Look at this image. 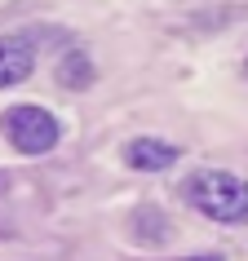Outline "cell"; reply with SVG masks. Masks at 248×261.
I'll return each instance as SVG.
<instances>
[{
	"instance_id": "cell-1",
	"label": "cell",
	"mask_w": 248,
	"mask_h": 261,
	"mask_svg": "<svg viewBox=\"0 0 248 261\" xmlns=\"http://www.w3.org/2000/svg\"><path fill=\"white\" fill-rule=\"evenodd\" d=\"M186 199H191L204 217L221 226H239L248 221V181L226 173V168H204L186 181Z\"/></svg>"
},
{
	"instance_id": "cell-2",
	"label": "cell",
	"mask_w": 248,
	"mask_h": 261,
	"mask_svg": "<svg viewBox=\"0 0 248 261\" xmlns=\"http://www.w3.org/2000/svg\"><path fill=\"white\" fill-rule=\"evenodd\" d=\"M0 128H5V138L14 142V151H22V155H49L58 146V133H62L54 115L44 107H31V102L9 107L0 115Z\"/></svg>"
},
{
	"instance_id": "cell-3",
	"label": "cell",
	"mask_w": 248,
	"mask_h": 261,
	"mask_svg": "<svg viewBox=\"0 0 248 261\" xmlns=\"http://www.w3.org/2000/svg\"><path fill=\"white\" fill-rule=\"evenodd\" d=\"M36 67V44L27 36H0V89L22 84Z\"/></svg>"
},
{
	"instance_id": "cell-4",
	"label": "cell",
	"mask_w": 248,
	"mask_h": 261,
	"mask_svg": "<svg viewBox=\"0 0 248 261\" xmlns=\"http://www.w3.org/2000/svg\"><path fill=\"white\" fill-rule=\"evenodd\" d=\"M124 164L142 168V173H160V168L178 164V146L164 142V138H133L124 146Z\"/></svg>"
},
{
	"instance_id": "cell-5",
	"label": "cell",
	"mask_w": 248,
	"mask_h": 261,
	"mask_svg": "<svg viewBox=\"0 0 248 261\" xmlns=\"http://www.w3.org/2000/svg\"><path fill=\"white\" fill-rule=\"evenodd\" d=\"M58 80L67 84V89H89L97 75H93V62H89L84 54H67L62 67H58Z\"/></svg>"
},
{
	"instance_id": "cell-6",
	"label": "cell",
	"mask_w": 248,
	"mask_h": 261,
	"mask_svg": "<svg viewBox=\"0 0 248 261\" xmlns=\"http://www.w3.org/2000/svg\"><path fill=\"white\" fill-rule=\"evenodd\" d=\"M182 261H221L217 252H208V257H182Z\"/></svg>"
},
{
	"instance_id": "cell-7",
	"label": "cell",
	"mask_w": 248,
	"mask_h": 261,
	"mask_svg": "<svg viewBox=\"0 0 248 261\" xmlns=\"http://www.w3.org/2000/svg\"><path fill=\"white\" fill-rule=\"evenodd\" d=\"M244 71H248V62H244Z\"/></svg>"
}]
</instances>
